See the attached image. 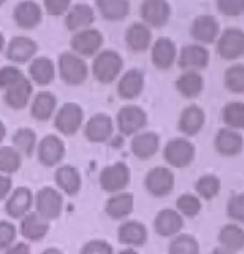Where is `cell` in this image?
Listing matches in <instances>:
<instances>
[{"mask_svg":"<svg viewBox=\"0 0 244 254\" xmlns=\"http://www.w3.org/2000/svg\"><path fill=\"white\" fill-rule=\"evenodd\" d=\"M63 203V194L52 186H44L33 194V211H37L47 221H55L61 216Z\"/></svg>","mask_w":244,"mask_h":254,"instance_id":"cell-1","label":"cell"},{"mask_svg":"<svg viewBox=\"0 0 244 254\" xmlns=\"http://www.w3.org/2000/svg\"><path fill=\"white\" fill-rule=\"evenodd\" d=\"M65 143L60 136L57 135H47L37 143V158L38 163L45 168H55L59 166L65 158Z\"/></svg>","mask_w":244,"mask_h":254,"instance_id":"cell-2","label":"cell"},{"mask_svg":"<svg viewBox=\"0 0 244 254\" xmlns=\"http://www.w3.org/2000/svg\"><path fill=\"white\" fill-rule=\"evenodd\" d=\"M130 168L125 163H115L103 168L100 173V186L107 193H122L130 183Z\"/></svg>","mask_w":244,"mask_h":254,"instance_id":"cell-3","label":"cell"},{"mask_svg":"<svg viewBox=\"0 0 244 254\" xmlns=\"http://www.w3.org/2000/svg\"><path fill=\"white\" fill-rule=\"evenodd\" d=\"M60 78L66 85H81L88 76L87 64L75 54H61L59 60Z\"/></svg>","mask_w":244,"mask_h":254,"instance_id":"cell-4","label":"cell"},{"mask_svg":"<svg viewBox=\"0 0 244 254\" xmlns=\"http://www.w3.org/2000/svg\"><path fill=\"white\" fill-rule=\"evenodd\" d=\"M83 123V108L78 103H65L55 115V128L59 130L61 135L71 136L81 128Z\"/></svg>","mask_w":244,"mask_h":254,"instance_id":"cell-5","label":"cell"},{"mask_svg":"<svg viewBox=\"0 0 244 254\" xmlns=\"http://www.w3.org/2000/svg\"><path fill=\"white\" fill-rule=\"evenodd\" d=\"M123 66V60L117 52L105 50L97 55L93 62V75L102 83H110L120 75Z\"/></svg>","mask_w":244,"mask_h":254,"instance_id":"cell-6","label":"cell"},{"mask_svg":"<svg viewBox=\"0 0 244 254\" xmlns=\"http://www.w3.org/2000/svg\"><path fill=\"white\" fill-rule=\"evenodd\" d=\"M33 208V193L27 186H18L12 190L5 199V213L12 219H22Z\"/></svg>","mask_w":244,"mask_h":254,"instance_id":"cell-7","label":"cell"},{"mask_svg":"<svg viewBox=\"0 0 244 254\" xmlns=\"http://www.w3.org/2000/svg\"><path fill=\"white\" fill-rule=\"evenodd\" d=\"M20 231L22 238L28 243H38L42 241L50 231V221L42 218L37 211H30L20 219Z\"/></svg>","mask_w":244,"mask_h":254,"instance_id":"cell-8","label":"cell"},{"mask_svg":"<svg viewBox=\"0 0 244 254\" xmlns=\"http://www.w3.org/2000/svg\"><path fill=\"white\" fill-rule=\"evenodd\" d=\"M57 190L61 194L75 196L81 190V175L73 165H61L55 170L54 175Z\"/></svg>","mask_w":244,"mask_h":254,"instance_id":"cell-9","label":"cell"},{"mask_svg":"<svg viewBox=\"0 0 244 254\" xmlns=\"http://www.w3.org/2000/svg\"><path fill=\"white\" fill-rule=\"evenodd\" d=\"M117 122L123 135H135L146 125V113L136 105H126L118 112Z\"/></svg>","mask_w":244,"mask_h":254,"instance_id":"cell-10","label":"cell"},{"mask_svg":"<svg viewBox=\"0 0 244 254\" xmlns=\"http://www.w3.org/2000/svg\"><path fill=\"white\" fill-rule=\"evenodd\" d=\"M218 54L226 60H234L244 54V32L239 28H228L219 37Z\"/></svg>","mask_w":244,"mask_h":254,"instance_id":"cell-11","label":"cell"},{"mask_svg":"<svg viewBox=\"0 0 244 254\" xmlns=\"http://www.w3.org/2000/svg\"><path fill=\"white\" fill-rule=\"evenodd\" d=\"M194 158V146L186 140H173L165 148V160L176 168L188 166Z\"/></svg>","mask_w":244,"mask_h":254,"instance_id":"cell-12","label":"cell"},{"mask_svg":"<svg viewBox=\"0 0 244 254\" xmlns=\"http://www.w3.org/2000/svg\"><path fill=\"white\" fill-rule=\"evenodd\" d=\"M113 133V122L108 115L98 113L93 115L85 125V136L92 143H103L107 141Z\"/></svg>","mask_w":244,"mask_h":254,"instance_id":"cell-13","label":"cell"},{"mask_svg":"<svg viewBox=\"0 0 244 254\" xmlns=\"http://www.w3.org/2000/svg\"><path fill=\"white\" fill-rule=\"evenodd\" d=\"M103 44V37L98 30L93 28H87V30H81L71 38V49L76 54L85 55V57H92L98 52V49Z\"/></svg>","mask_w":244,"mask_h":254,"instance_id":"cell-14","label":"cell"},{"mask_svg":"<svg viewBox=\"0 0 244 254\" xmlns=\"http://www.w3.org/2000/svg\"><path fill=\"white\" fill-rule=\"evenodd\" d=\"M146 190L150 191L153 196H165L173 190L175 176L166 168H155L146 175Z\"/></svg>","mask_w":244,"mask_h":254,"instance_id":"cell-15","label":"cell"},{"mask_svg":"<svg viewBox=\"0 0 244 254\" xmlns=\"http://www.w3.org/2000/svg\"><path fill=\"white\" fill-rule=\"evenodd\" d=\"M140 10L143 20L153 27H163L170 18V5L166 0H145Z\"/></svg>","mask_w":244,"mask_h":254,"instance_id":"cell-16","label":"cell"},{"mask_svg":"<svg viewBox=\"0 0 244 254\" xmlns=\"http://www.w3.org/2000/svg\"><path fill=\"white\" fill-rule=\"evenodd\" d=\"M32 83L28 81V78H22L18 83L12 85L10 88L5 90L3 100L10 108L13 110H23L28 105V100L32 97Z\"/></svg>","mask_w":244,"mask_h":254,"instance_id":"cell-17","label":"cell"},{"mask_svg":"<svg viewBox=\"0 0 244 254\" xmlns=\"http://www.w3.org/2000/svg\"><path fill=\"white\" fill-rule=\"evenodd\" d=\"M219 33L218 20L211 15H201L194 18L193 25H191V35L196 40L203 42V44H211L216 40Z\"/></svg>","mask_w":244,"mask_h":254,"instance_id":"cell-18","label":"cell"},{"mask_svg":"<svg viewBox=\"0 0 244 254\" xmlns=\"http://www.w3.org/2000/svg\"><path fill=\"white\" fill-rule=\"evenodd\" d=\"M37 52V44L27 37H15L8 44L7 49V57L8 60H12L13 64H25L35 55Z\"/></svg>","mask_w":244,"mask_h":254,"instance_id":"cell-19","label":"cell"},{"mask_svg":"<svg viewBox=\"0 0 244 254\" xmlns=\"http://www.w3.org/2000/svg\"><path fill=\"white\" fill-rule=\"evenodd\" d=\"M145 76L140 70H128L118 83V95L125 100H133L141 93Z\"/></svg>","mask_w":244,"mask_h":254,"instance_id":"cell-20","label":"cell"},{"mask_svg":"<svg viewBox=\"0 0 244 254\" xmlns=\"http://www.w3.org/2000/svg\"><path fill=\"white\" fill-rule=\"evenodd\" d=\"M133 206H135V199L130 193H115L112 198L105 204V211L110 218L113 219H123L128 214H131Z\"/></svg>","mask_w":244,"mask_h":254,"instance_id":"cell-21","label":"cell"},{"mask_svg":"<svg viewBox=\"0 0 244 254\" xmlns=\"http://www.w3.org/2000/svg\"><path fill=\"white\" fill-rule=\"evenodd\" d=\"M57 107V97L50 92H40L33 98L32 107H30V115L38 122H47L50 117H54Z\"/></svg>","mask_w":244,"mask_h":254,"instance_id":"cell-22","label":"cell"},{"mask_svg":"<svg viewBox=\"0 0 244 254\" xmlns=\"http://www.w3.org/2000/svg\"><path fill=\"white\" fill-rule=\"evenodd\" d=\"M28 73H30V78L35 81V83L42 85H49L54 81L55 78V65L54 62L47 57H38L30 64V68H28Z\"/></svg>","mask_w":244,"mask_h":254,"instance_id":"cell-23","label":"cell"},{"mask_svg":"<svg viewBox=\"0 0 244 254\" xmlns=\"http://www.w3.org/2000/svg\"><path fill=\"white\" fill-rule=\"evenodd\" d=\"M151 59L158 68L166 70L173 65V62L176 59V47L168 38H160L153 47L151 52Z\"/></svg>","mask_w":244,"mask_h":254,"instance_id":"cell-24","label":"cell"},{"mask_svg":"<svg viewBox=\"0 0 244 254\" xmlns=\"http://www.w3.org/2000/svg\"><path fill=\"white\" fill-rule=\"evenodd\" d=\"M118 241L126 246H141L146 241V228L138 221H126L118 228Z\"/></svg>","mask_w":244,"mask_h":254,"instance_id":"cell-25","label":"cell"},{"mask_svg":"<svg viewBox=\"0 0 244 254\" xmlns=\"http://www.w3.org/2000/svg\"><path fill=\"white\" fill-rule=\"evenodd\" d=\"M13 17H15V22L22 28H33L38 22H40L42 10L35 2H32V0H25V2H20L15 7Z\"/></svg>","mask_w":244,"mask_h":254,"instance_id":"cell-26","label":"cell"},{"mask_svg":"<svg viewBox=\"0 0 244 254\" xmlns=\"http://www.w3.org/2000/svg\"><path fill=\"white\" fill-rule=\"evenodd\" d=\"M181 226H183V219L173 209L160 211L155 219L156 233L161 234V236H173V234L180 231Z\"/></svg>","mask_w":244,"mask_h":254,"instance_id":"cell-27","label":"cell"},{"mask_svg":"<svg viewBox=\"0 0 244 254\" xmlns=\"http://www.w3.org/2000/svg\"><path fill=\"white\" fill-rule=\"evenodd\" d=\"M158 145H160V138L155 133H140L133 138L131 141V151L135 153L140 160H148L158 151Z\"/></svg>","mask_w":244,"mask_h":254,"instance_id":"cell-28","label":"cell"},{"mask_svg":"<svg viewBox=\"0 0 244 254\" xmlns=\"http://www.w3.org/2000/svg\"><path fill=\"white\" fill-rule=\"evenodd\" d=\"M209 60L208 50L201 45H188L181 50L180 66L183 68H204Z\"/></svg>","mask_w":244,"mask_h":254,"instance_id":"cell-29","label":"cell"},{"mask_svg":"<svg viewBox=\"0 0 244 254\" xmlns=\"http://www.w3.org/2000/svg\"><path fill=\"white\" fill-rule=\"evenodd\" d=\"M214 143H216V150L226 156L238 155L243 150V138L238 131L233 130H221Z\"/></svg>","mask_w":244,"mask_h":254,"instance_id":"cell-30","label":"cell"},{"mask_svg":"<svg viewBox=\"0 0 244 254\" xmlns=\"http://www.w3.org/2000/svg\"><path fill=\"white\" fill-rule=\"evenodd\" d=\"M93 18L95 15L92 7L87 5V3H78L68 12V15L65 18V25L70 30H80V28L88 27L93 22Z\"/></svg>","mask_w":244,"mask_h":254,"instance_id":"cell-31","label":"cell"},{"mask_svg":"<svg viewBox=\"0 0 244 254\" xmlns=\"http://www.w3.org/2000/svg\"><path fill=\"white\" fill-rule=\"evenodd\" d=\"M13 148L20 153L22 156L30 158L37 150V133L32 128H18L12 136Z\"/></svg>","mask_w":244,"mask_h":254,"instance_id":"cell-32","label":"cell"},{"mask_svg":"<svg viewBox=\"0 0 244 254\" xmlns=\"http://www.w3.org/2000/svg\"><path fill=\"white\" fill-rule=\"evenodd\" d=\"M204 125V113L198 107H188L181 113L180 118V130L186 135H196Z\"/></svg>","mask_w":244,"mask_h":254,"instance_id":"cell-33","label":"cell"},{"mask_svg":"<svg viewBox=\"0 0 244 254\" xmlns=\"http://www.w3.org/2000/svg\"><path fill=\"white\" fill-rule=\"evenodd\" d=\"M151 42V32L143 23H135L126 30V44L131 50L145 52Z\"/></svg>","mask_w":244,"mask_h":254,"instance_id":"cell-34","label":"cell"},{"mask_svg":"<svg viewBox=\"0 0 244 254\" xmlns=\"http://www.w3.org/2000/svg\"><path fill=\"white\" fill-rule=\"evenodd\" d=\"M22 168V155L13 146H0V175L12 176Z\"/></svg>","mask_w":244,"mask_h":254,"instance_id":"cell-35","label":"cell"},{"mask_svg":"<svg viewBox=\"0 0 244 254\" xmlns=\"http://www.w3.org/2000/svg\"><path fill=\"white\" fill-rule=\"evenodd\" d=\"M98 8L102 15L108 20H120L125 18L130 12L128 0H98Z\"/></svg>","mask_w":244,"mask_h":254,"instance_id":"cell-36","label":"cell"},{"mask_svg":"<svg viewBox=\"0 0 244 254\" xmlns=\"http://www.w3.org/2000/svg\"><path fill=\"white\" fill-rule=\"evenodd\" d=\"M219 241L228 251H238L244 246V231L236 224H228L219 233Z\"/></svg>","mask_w":244,"mask_h":254,"instance_id":"cell-37","label":"cell"},{"mask_svg":"<svg viewBox=\"0 0 244 254\" xmlns=\"http://www.w3.org/2000/svg\"><path fill=\"white\" fill-rule=\"evenodd\" d=\"M176 87H178L180 93L186 98H194L198 97L203 90V78L198 73H186L176 81Z\"/></svg>","mask_w":244,"mask_h":254,"instance_id":"cell-38","label":"cell"},{"mask_svg":"<svg viewBox=\"0 0 244 254\" xmlns=\"http://www.w3.org/2000/svg\"><path fill=\"white\" fill-rule=\"evenodd\" d=\"M223 118L229 127L233 128H243L244 127V103L234 102L224 107Z\"/></svg>","mask_w":244,"mask_h":254,"instance_id":"cell-39","label":"cell"},{"mask_svg":"<svg viewBox=\"0 0 244 254\" xmlns=\"http://www.w3.org/2000/svg\"><path fill=\"white\" fill-rule=\"evenodd\" d=\"M224 81L231 92H244V65H234L228 68L226 75H224Z\"/></svg>","mask_w":244,"mask_h":254,"instance_id":"cell-40","label":"cell"},{"mask_svg":"<svg viewBox=\"0 0 244 254\" xmlns=\"http://www.w3.org/2000/svg\"><path fill=\"white\" fill-rule=\"evenodd\" d=\"M170 254H199L198 241L191 236H178L171 243Z\"/></svg>","mask_w":244,"mask_h":254,"instance_id":"cell-41","label":"cell"},{"mask_svg":"<svg viewBox=\"0 0 244 254\" xmlns=\"http://www.w3.org/2000/svg\"><path fill=\"white\" fill-rule=\"evenodd\" d=\"M18 229L12 221L8 219H0V251H5L15 244Z\"/></svg>","mask_w":244,"mask_h":254,"instance_id":"cell-42","label":"cell"},{"mask_svg":"<svg viewBox=\"0 0 244 254\" xmlns=\"http://www.w3.org/2000/svg\"><path fill=\"white\" fill-rule=\"evenodd\" d=\"M196 190H198V193L203 196V198L211 199L219 191V180L216 176H211V175L203 176V178L198 181V185H196Z\"/></svg>","mask_w":244,"mask_h":254,"instance_id":"cell-43","label":"cell"},{"mask_svg":"<svg viewBox=\"0 0 244 254\" xmlns=\"http://www.w3.org/2000/svg\"><path fill=\"white\" fill-rule=\"evenodd\" d=\"M22 78H25L22 73L20 68H17V66H3V68H0V88L2 90H7L10 88L12 85L18 83Z\"/></svg>","mask_w":244,"mask_h":254,"instance_id":"cell-44","label":"cell"},{"mask_svg":"<svg viewBox=\"0 0 244 254\" xmlns=\"http://www.w3.org/2000/svg\"><path fill=\"white\" fill-rule=\"evenodd\" d=\"M176 204H178V209L183 214H186V216H196L201 209L199 199L196 198V196H191V194H183Z\"/></svg>","mask_w":244,"mask_h":254,"instance_id":"cell-45","label":"cell"},{"mask_svg":"<svg viewBox=\"0 0 244 254\" xmlns=\"http://www.w3.org/2000/svg\"><path fill=\"white\" fill-rule=\"evenodd\" d=\"M80 254H113V248L112 244L103 241V239H92V241L83 244Z\"/></svg>","mask_w":244,"mask_h":254,"instance_id":"cell-46","label":"cell"},{"mask_svg":"<svg viewBox=\"0 0 244 254\" xmlns=\"http://www.w3.org/2000/svg\"><path fill=\"white\" fill-rule=\"evenodd\" d=\"M218 8L229 17L241 15L244 12V0H218Z\"/></svg>","mask_w":244,"mask_h":254,"instance_id":"cell-47","label":"cell"},{"mask_svg":"<svg viewBox=\"0 0 244 254\" xmlns=\"http://www.w3.org/2000/svg\"><path fill=\"white\" fill-rule=\"evenodd\" d=\"M228 214L236 221H244V194H238L229 201Z\"/></svg>","mask_w":244,"mask_h":254,"instance_id":"cell-48","label":"cell"},{"mask_svg":"<svg viewBox=\"0 0 244 254\" xmlns=\"http://www.w3.org/2000/svg\"><path fill=\"white\" fill-rule=\"evenodd\" d=\"M70 0H45V8L52 15H61L68 10Z\"/></svg>","mask_w":244,"mask_h":254,"instance_id":"cell-49","label":"cell"},{"mask_svg":"<svg viewBox=\"0 0 244 254\" xmlns=\"http://www.w3.org/2000/svg\"><path fill=\"white\" fill-rule=\"evenodd\" d=\"M13 190V181L12 176L8 175H0V201L7 199L8 194L12 193Z\"/></svg>","mask_w":244,"mask_h":254,"instance_id":"cell-50","label":"cell"},{"mask_svg":"<svg viewBox=\"0 0 244 254\" xmlns=\"http://www.w3.org/2000/svg\"><path fill=\"white\" fill-rule=\"evenodd\" d=\"M3 254H30V246H28V243H25V241L15 243L8 249H5Z\"/></svg>","mask_w":244,"mask_h":254,"instance_id":"cell-51","label":"cell"},{"mask_svg":"<svg viewBox=\"0 0 244 254\" xmlns=\"http://www.w3.org/2000/svg\"><path fill=\"white\" fill-rule=\"evenodd\" d=\"M40 254H63V251H60L59 248H47Z\"/></svg>","mask_w":244,"mask_h":254,"instance_id":"cell-52","label":"cell"},{"mask_svg":"<svg viewBox=\"0 0 244 254\" xmlns=\"http://www.w3.org/2000/svg\"><path fill=\"white\" fill-rule=\"evenodd\" d=\"M5 135H7L5 125H3V122L0 120V146H2V141H3V138H5Z\"/></svg>","mask_w":244,"mask_h":254,"instance_id":"cell-53","label":"cell"},{"mask_svg":"<svg viewBox=\"0 0 244 254\" xmlns=\"http://www.w3.org/2000/svg\"><path fill=\"white\" fill-rule=\"evenodd\" d=\"M213 254H234L233 251H228V249H214Z\"/></svg>","mask_w":244,"mask_h":254,"instance_id":"cell-54","label":"cell"},{"mask_svg":"<svg viewBox=\"0 0 244 254\" xmlns=\"http://www.w3.org/2000/svg\"><path fill=\"white\" fill-rule=\"evenodd\" d=\"M118 254H138L135 249H125V251H122V253H118Z\"/></svg>","mask_w":244,"mask_h":254,"instance_id":"cell-55","label":"cell"},{"mask_svg":"<svg viewBox=\"0 0 244 254\" xmlns=\"http://www.w3.org/2000/svg\"><path fill=\"white\" fill-rule=\"evenodd\" d=\"M3 44H5V40H3V35L0 33V52H2V49H3Z\"/></svg>","mask_w":244,"mask_h":254,"instance_id":"cell-56","label":"cell"},{"mask_svg":"<svg viewBox=\"0 0 244 254\" xmlns=\"http://www.w3.org/2000/svg\"><path fill=\"white\" fill-rule=\"evenodd\" d=\"M3 2H5V0H0V3H3Z\"/></svg>","mask_w":244,"mask_h":254,"instance_id":"cell-57","label":"cell"}]
</instances>
